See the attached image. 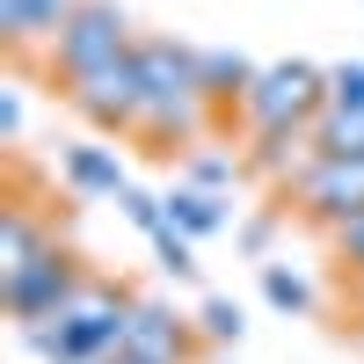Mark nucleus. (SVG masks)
<instances>
[{
	"mask_svg": "<svg viewBox=\"0 0 364 364\" xmlns=\"http://www.w3.org/2000/svg\"><path fill=\"white\" fill-rule=\"evenodd\" d=\"M262 291H269V306H284V314H306V299H314V291H306V284H299V277H291V269H277V262H269V269H262Z\"/></svg>",
	"mask_w": 364,
	"mask_h": 364,
	"instance_id": "15",
	"label": "nucleus"
},
{
	"mask_svg": "<svg viewBox=\"0 0 364 364\" xmlns=\"http://www.w3.org/2000/svg\"><path fill=\"white\" fill-rule=\"evenodd\" d=\"M154 248H161V269H168V277H190V269H197V255H190V233H175V219L154 233Z\"/></svg>",
	"mask_w": 364,
	"mask_h": 364,
	"instance_id": "16",
	"label": "nucleus"
},
{
	"mask_svg": "<svg viewBox=\"0 0 364 364\" xmlns=\"http://www.w3.org/2000/svg\"><path fill=\"white\" fill-rule=\"evenodd\" d=\"M80 291H87V277H80V262H73L66 248L37 255V262L22 269V277H8V284H0V299H8V314H15L22 328H37V321H58V314H66Z\"/></svg>",
	"mask_w": 364,
	"mask_h": 364,
	"instance_id": "5",
	"label": "nucleus"
},
{
	"mask_svg": "<svg viewBox=\"0 0 364 364\" xmlns=\"http://www.w3.org/2000/svg\"><path fill=\"white\" fill-rule=\"evenodd\" d=\"M124 350L146 357V364H190V328H182L168 306L139 299V306H132V328H124Z\"/></svg>",
	"mask_w": 364,
	"mask_h": 364,
	"instance_id": "8",
	"label": "nucleus"
},
{
	"mask_svg": "<svg viewBox=\"0 0 364 364\" xmlns=\"http://www.w3.org/2000/svg\"><path fill=\"white\" fill-rule=\"evenodd\" d=\"M51 248H58V240H44V233H37V219H29L22 204H8V219H0V284L22 277V269L37 262V255H51Z\"/></svg>",
	"mask_w": 364,
	"mask_h": 364,
	"instance_id": "10",
	"label": "nucleus"
},
{
	"mask_svg": "<svg viewBox=\"0 0 364 364\" xmlns=\"http://www.w3.org/2000/svg\"><path fill=\"white\" fill-rule=\"evenodd\" d=\"M132 306H139V299H124L117 284H87L73 306L58 314V321L22 328V343L37 350L44 364H102V357H117V350H124Z\"/></svg>",
	"mask_w": 364,
	"mask_h": 364,
	"instance_id": "2",
	"label": "nucleus"
},
{
	"mask_svg": "<svg viewBox=\"0 0 364 364\" xmlns=\"http://www.w3.org/2000/svg\"><path fill=\"white\" fill-rule=\"evenodd\" d=\"M66 102H73L95 132H139V109H146V87H139V51L124 58V66H109V73H95V80L66 87Z\"/></svg>",
	"mask_w": 364,
	"mask_h": 364,
	"instance_id": "6",
	"label": "nucleus"
},
{
	"mask_svg": "<svg viewBox=\"0 0 364 364\" xmlns=\"http://www.w3.org/2000/svg\"><path fill=\"white\" fill-rule=\"evenodd\" d=\"M197 66H204V95H211V102H248L255 66H248L240 51H197Z\"/></svg>",
	"mask_w": 364,
	"mask_h": 364,
	"instance_id": "12",
	"label": "nucleus"
},
{
	"mask_svg": "<svg viewBox=\"0 0 364 364\" xmlns=\"http://www.w3.org/2000/svg\"><path fill=\"white\" fill-rule=\"evenodd\" d=\"M190 175H197V190H211V182H226V175H233V161H219V154H204V161H197Z\"/></svg>",
	"mask_w": 364,
	"mask_h": 364,
	"instance_id": "20",
	"label": "nucleus"
},
{
	"mask_svg": "<svg viewBox=\"0 0 364 364\" xmlns=\"http://www.w3.org/2000/svg\"><path fill=\"white\" fill-rule=\"evenodd\" d=\"M314 154H343V161H364V109H328L314 124Z\"/></svg>",
	"mask_w": 364,
	"mask_h": 364,
	"instance_id": "14",
	"label": "nucleus"
},
{
	"mask_svg": "<svg viewBox=\"0 0 364 364\" xmlns=\"http://www.w3.org/2000/svg\"><path fill=\"white\" fill-rule=\"evenodd\" d=\"M248 124L262 139H306L321 117H328V73L306 66V58H277V66H262L255 87H248Z\"/></svg>",
	"mask_w": 364,
	"mask_h": 364,
	"instance_id": "3",
	"label": "nucleus"
},
{
	"mask_svg": "<svg viewBox=\"0 0 364 364\" xmlns=\"http://www.w3.org/2000/svg\"><path fill=\"white\" fill-rule=\"evenodd\" d=\"M328 109H364V66H328Z\"/></svg>",
	"mask_w": 364,
	"mask_h": 364,
	"instance_id": "17",
	"label": "nucleus"
},
{
	"mask_svg": "<svg viewBox=\"0 0 364 364\" xmlns=\"http://www.w3.org/2000/svg\"><path fill=\"white\" fill-rule=\"evenodd\" d=\"M139 87H146V109H139V139H154V154L168 146H190L211 117L204 95V66L190 44H168V37H146L139 44Z\"/></svg>",
	"mask_w": 364,
	"mask_h": 364,
	"instance_id": "1",
	"label": "nucleus"
},
{
	"mask_svg": "<svg viewBox=\"0 0 364 364\" xmlns=\"http://www.w3.org/2000/svg\"><path fill=\"white\" fill-rule=\"evenodd\" d=\"M336 248H343V262L364 277V219H350V226H336Z\"/></svg>",
	"mask_w": 364,
	"mask_h": 364,
	"instance_id": "19",
	"label": "nucleus"
},
{
	"mask_svg": "<svg viewBox=\"0 0 364 364\" xmlns=\"http://www.w3.org/2000/svg\"><path fill=\"white\" fill-rule=\"evenodd\" d=\"M80 0H0V37H8V51H29V44H58V29L73 22Z\"/></svg>",
	"mask_w": 364,
	"mask_h": 364,
	"instance_id": "9",
	"label": "nucleus"
},
{
	"mask_svg": "<svg viewBox=\"0 0 364 364\" xmlns=\"http://www.w3.org/2000/svg\"><path fill=\"white\" fill-rule=\"evenodd\" d=\"M299 204L328 226H350L364 219V161H343V154H314V168L299 175Z\"/></svg>",
	"mask_w": 364,
	"mask_h": 364,
	"instance_id": "7",
	"label": "nucleus"
},
{
	"mask_svg": "<svg viewBox=\"0 0 364 364\" xmlns=\"http://www.w3.org/2000/svg\"><path fill=\"white\" fill-rule=\"evenodd\" d=\"M161 204H168L175 233H219V226H226V204L211 197V190H175V197H161Z\"/></svg>",
	"mask_w": 364,
	"mask_h": 364,
	"instance_id": "13",
	"label": "nucleus"
},
{
	"mask_svg": "<svg viewBox=\"0 0 364 364\" xmlns=\"http://www.w3.org/2000/svg\"><path fill=\"white\" fill-rule=\"evenodd\" d=\"M102 364H146V357H132V350H117V357H102Z\"/></svg>",
	"mask_w": 364,
	"mask_h": 364,
	"instance_id": "21",
	"label": "nucleus"
},
{
	"mask_svg": "<svg viewBox=\"0 0 364 364\" xmlns=\"http://www.w3.org/2000/svg\"><path fill=\"white\" fill-rule=\"evenodd\" d=\"M132 51H139V44H132L124 8H117V0H80L73 22L58 29V44H51V73L66 80V87H80V80H95V73H109V66H124Z\"/></svg>",
	"mask_w": 364,
	"mask_h": 364,
	"instance_id": "4",
	"label": "nucleus"
},
{
	"mask_svg": "<svg viewBox=\"0 0 364 364\" xmlns=\"http://www.w3.org/2000/svg\"><path fill=\"white\" fill-rule=\"evenodd\" d=\"M66 182L80 197H124V168L102 146H66Z\"/></svg>",
	"mask_w": 364,
	"mask_h": 364,
	"instance_id": "11",
	"label": "nucleus"
},
{
	"mask_svg": "<svg viewBox=\"0 0 364 364\" xmlns=\"http://www.w3.org/2000/svg\"><path fill=\"white\" fill-rule=\"evenodd\" d=\"M204 336L211 343H240V306H233V299H211V306H204Z\"/></svg>",
	"mask_w": 364,
	"mask_h": 364,
	"instance_id": "18",
	"label": "nucleus"
}]
</instances>
